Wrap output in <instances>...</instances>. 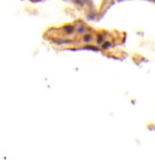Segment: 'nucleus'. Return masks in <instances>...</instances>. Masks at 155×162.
Returning <instances> with one entry per match:
<instances>
[{
	"instance_id": "f257e3e1",
	"label": "nucleus",
	"mask_w": 155,
	"mask_h": 162,
	"mask_svg": "<svg viewBox=\"0 0 155 162\" xmlns=\"http://www.w3.org/2000/svg\"><path fill=\"white\" fill-rule=\"evenodd\" d=\"M73 27H75V34L78 35V36H81V35H83V34H86V33L93 30V29H92L84 21H82V19L75 21V22H73Z\"/></svg>"
},
{
	"instance_id": "f03ea898",
	"label": "nucleus",
	"mask_w": 155,
	"mask_h": 162,
	"mask_svg": "<svg viewBox=\"0 0 155 162\" xmlns=\"http://www.w3.org/2000/svg\"><path fill=\"white\" fill-rule=\"evenodd\" d=\"M95 40V33L92 30V31H88L83 35L80 36V39L77 40V42H78L81 46L82 45H88V43H93Z\"/></svg>"
},
{
	"instance_id": "7ed1b4c3",
	"label": "nucleus",
	"mask_w": 155,
	"mask_h": 162,
	"mask_svg": "<svg viewBox=\"0 0 155 162\" xmlns=\"http://www.w3.org/2000/svg\"><path fill=\"white\" fill-rule=\"evenodd\" d=\"M110 34L107 33V31H105V30H100V31H96L95 33V40H94V42H95V45L96 46H101V43L105 41V40H107V39H110V36H108Z\"/></svg>"
},
{
	"instance_id": "20e7f679",
	"label": "nucleus",
	"mask_w": 155,
	"mask_h": 162,
	"mask_svg": "<svg viewBox=\"0 0 155 162\" xmlns=\"http://www.w3.org/2000/svg\"><path fill=\"white\" fill-rule=\"evenodd\" d=\"M114 47H116V43H114V42H113V40H111V39L105 40V41L101 43V46H100L101 51H106V52L112 51Z\"/></svg>"
},
{
	"instance_id": "39448f33",
	"label": "nucleus",
	"mask_w": 155,
	"mask_h": 162,
	"mask_svg": "<svg viewBox=\"0 0 155 162\" xmlns=\"http://www.w3.org/2000/svg\"><path fill=\"white\" fill-rule=\"evenodd\" d=\"M153 1H155V0H153Z\"/></svg>"
}]
</instances>
